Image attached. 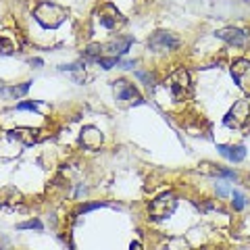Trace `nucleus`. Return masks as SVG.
I'll use <instances>...</instances> for the list:
<instances>
[{
  "label": "nucleus",
  "mask_w": 250,
  "mask_h": 250,
  "mask_svg": "<svg viewBox=\"0 0 250 250\" xmlns=\"http://www.w3.org/2000/svg\"><path fill=\"white\" fill-rule=\"evenodd\" d=\"M177 46H179V38L175 34H171V31H156L148 40V48L154 52H169V50H175Z\"/></svg>",
  "instance_id": "6"
},
{
  "label": "nucleus",
  "mask_w": 250,
  "mask_h": 250,
  "mask_svg": "<svg viewBox=\"0 0 250 250\" xmlns=\"http://www.w3.org/2000/svg\"><path fill=\"white\" fill-rule=\"evenodd\" d=\"M103 50H104V46H100V44H90L88 48L83 50V57H85V59H94V61H98L100 57H103Z\"/></svg>",
  "instance_id": "14"
},
{
  "label": "nucleus",
  "mask_w": 250,
  "mask_h": 250,
  "mask_svg": "<svg viewBox=\"0 0 250 250\" xmlns=\"http://www.w3.org/2000/svg\"><path fill=\"white\" fill-rule=\"evenodd\" d=\"M36 108H38V103H34V100H27V103L17 104V111H36Z\"/></svg>",
  "instance_id": "20"
},
{
  "label": "nucleus",
  "mask_w": 250,
  "mask_h": 250,
  "mask_svg": "<svg viewBox=\"0 0 250 250\" xmlns=\"http://www.w3.org/2000/svg\"><path fill=\"white\" fill-rule=\"evenodd\" d=\"M67 9L65 6H61L57 2H40L36 6V11H34V17L36 21L40 23L42 27L46 29H54V27H59L62 21L67 19Z\"/></svg>",
  "instance_id": "1"
},
{
  "label": "nucleus",
  "mask_w": 250,
  "mask_h": 250,
  "mask_svg": "<svg viewBox=\"0 0 250 250\" xmlns=\"http://www.w3.org/2000/svg\"><path fill=\"white\" fill-rule=\"evenodd\" d=\"M217 38H221L223 42H228L229 46H246L250 42V34L244 29H238V27H223L215 31Z\"/></svg>",
  "instance_id": "9"
},
{
  "label": "nucleus",
  "mask_w": 250,
  "mask_h": 250,
  "mask_svg": "<svg viewBox=\"0 0 250 250\" xmlns=\"http://www.w3.org/2000/svg\"><path fill=\"white\" fill-rule=\"evenodd\" d=\"M138 75L142 77V80H144L148 85H154V83H152V82H154V77H152V75H148V73H138Z\"/></svg>",
  "instance_id": "22"
},
{
  "label": "nucleus",
  "mask_w": 250,
  "mask_h": 250,
  "mask_svg": "<svg viewBox=\"0 0 250 250\" xmlns=\"http://www.w3.org/2000/svg\"><path fill=\"white\" fill-rule=\"evenodd\" d=\"M19 229H44L42 221H38V219H29V221H23L17 225Z\"/></svg>",
  "instance_id": "17"
},
{
  "label": "nucleus",
  "mask_w": 250,
  "mask_h": 250,
  "mask_svg": "<svg viewBox=\"0 0 250 250\" xmlns=\"http://www.w3.org/2000/svg\"><path fill=\"white\" fill-rule=\"evenodd\" d=\"M250 121V103L248 100H238L233 103V106L228 111V115L223 117V123L231 129H240Z\"/></svg>",
  "instance_id": "4"
},
{
  "label": "nucleus",
  "mask_w": 250,
  "mask_h": 250,
  "mask_svg": "<svg viewBox=\"0 0 250 250\" xmlns=\"http://www.w3.org/2000/svg\"><path fill=\"white\" fill-rule=\"evenodd\" d=\"M9 138L15 140V142H19L23 146H34L38 144V140H40V129H34V127H15L9 131Z\"/></svg>",
  "instance_id": "11"
},
{
  "label": "nucleus",
  "mask_w": 250,
  "mask_h": 250,
  "mask_svg": "<svg viewBox=\"0 0 250 250\" xmlns=\"http://www.w3.org/2000/svg\"><path fill=\"white\" fill-rule=\"evenodd\" d=\"M13 52H15L13 42H9L4 36H0V54H13Z\"/></svg>",
  "instance_id": "19"
},
{
  "label": "nucleus",
  "mask_w": 250,
  "mask_h": 250,
  "mask_svg": "<svg viewBox=\"0 0 250 250\" xmlns=\"http://www.w3.org/2000/svg\"><path fill=\"white\" fill-rule=\"evenodd\" d=\"M100 207H104V202H94V205H83V207H80V210H77V213H88V210H92V208H100Z\"/></svg>",
  "instance_id": "21"
},
{
  "label": "nucleus",
  "mask_w": 250,
  "mask_h": 250,
  "mask_svg": "<svg viewBox=\"0 0 250 250\" xmlns=\"http://www.w3.org/2000/svg\"><path fill=\"white\" fill-rule=\"evenodd\" d=\"M113 92H115V100L121 104H142L144 103L140 92L136 90V85L129 83L127 80L113 82Z\"/></svg>",
  "instance_id": "5"
},
{
  "label": "nucleus",
  "mask_w": 250,
  "mask_h": 250,
  "mask_svg": "<svg viewBox=\"0 0 250 250\" xmlns=\"http://www.w3.org/2000/svg\"><path fill=\"white\" fill-rule=\"evenodd\" d=\"M217 150L221 156H225V159H229L231 163H240V161H244V156H246V148L244 146H217Z\"/></svg>",
  "instance_id": "13"
},
{
  "label": "nucleus",
  "mask_w": 250,
  "mask_h": 250,
  "mask_svg": "<svg viewBox=\"0 0 250 250\" xmlns=\"http://www.w3.org/2000/svg\"><path fill=\"white\" fill-rule=\"evenodd\" d=\"M131 42H134V38L131 36H123V38H115V40H111L106 46H104V50L111 54V57H119V54H125L129 50V46Z\"/></svg>",
  "instance_id": "12"
},
{
  "label": "nucleus",
  "mask_w": 250,
  "mask_h": 250,
  "mask_svg": "<svg viewBox=\"0 0 250 250\" xmlns=\"http://www.w3.org/2000/svg\"><path fill=\"white\" fill-rule=\"evenodd\" d=\"M231 205H233V208H236V210H242V208L246 207V202H244V196H242L240 192H236V190L231 192Z\"/></svg>",
  "instance_id": "18"
},
{
  "label": "nucleus",
  "mask_w": 250,
  "mask_h": 250,
  "mask_svg": "<svg viewBox=\"0 0 250 250\" xmlns=\"http://www.w3.org/2000/svg\"><path fill=\"white\" fill-rule=\"evenodd\" d=\"M29 88H31V82H23L19 85H13V88L9 90V94L15 96V98H21V96H25V94L29 92Z\"/></svg>",
  "instance_id": "15"
},
{
  "label": "nucleus",
  "mask_w": 250,
  "mask_h": 250,
  "mask_svg": "<svg viewBox=\"0 0 250 250\" xmlns=\"http://www.w3.org/2000/svg\"><path fill=\"white\" fill-rule=\"evenodd\" d=\"M175 208H177V196L173 192H165L148 205V215L152 219H167L175 213Z\"/></svg>",
  "instance_id": "3"
},
{
  "label": "nucleus",
  "mask_w": 250,
  "mask_h": 250,
  "mask_svg": "<svg viewBox=\"0 0 250 250\" xmlns=\"http://www.w3.org/2000/svg\"><path fill=\"white\" fill-rule=\"evenodd\" d=\"M31 65H36V67H40V65H42V61H40V59H34V61H31Z\"/></svg>",
  "instance_id": "24"
},
{
  "label": "nucleus",
  "mask_w": 250,
  "mask_h": 250,
  "mask_svg": "<svg viewBox=\"0 0 250 250\" xmlns=\"http://www.w3.org/2000/svg\"><path fill=\"white\" fill-rule=\"evenodd\" d=\"M129 250H144V248H142V244H140V242H131Z\"/></svg>",
  "instance_id": "23"
},
{
  "label": "nucleus",
  "mask_w": 250,
  "mask_h": 250,
  "mask_svg": "<svg viewBox=\"0 0 250 250\" xmlns=\"http://www.w3.org/2000/svg\"><path fill=\"white\" fill-rule=\"evenodd\" d=\"M96 62H98V65L103 67V69H113V67H117V65H121V59H119V57H100Z\"/></svg>",
  "instance_id": "16"
},
{
  "label": "nucleus",
  "mask_w": 250,
  "mask_h": 250,
  "mask_svg": "<svg viewBox=\"0 0 250 250\" xmlns=\"http://www.w3.org/2000/svg\"><path fill=\"white\" fill-rule=\"evenodd\" d=\"M98 21H100V25L106 27V29H117V27H121L125 23V19L121 17V13L117 11V6H113L111 2L103 4L98 9Z\"/></svg>",
  "instance_id": "8"
},
{
  "label": "nucleus",
  "mask_w": 250,
  "mask_h": 250,
  "mask_svg": "<svg viewBox=\"0 0 250 250\" xmlns=\"http://www.w3.org/2000/svg\"><path fill=\"white\" fill-rule=\"evenodd\" d=\"M103 131L98 127H94V125H85L80 134V144L85 148V150H98L100 146H103Z\"/></svg>",
  "instance_id": "10"
},
{
  "label": "nucleus",
  "mask_w": 250,
  "mask_h": 250,
  "mask_svg": "<svg viewBox=\"0 0 250 250\" xmlns=\"http://www.w3.org/2000/svg\"><path fill=\"white\" fill-rule=\"evenodd\" d=\"M229 71H231L233 82L238 83V88L244 92V94H250V61L248 59L233 61Z\"/></svg>",
  "instance_id": "7"
},
{
  "label": "nucleus",
  "mask_w": 250,
  "mask_h": 250,
  "mask_svg": "<svg viewBox=\"0 0 250 250\" xmlns=\"http://www.w3.org/2000/svg\"><path fill=\"white\" fill-rule=\"evenodd\" d=\"M165 88L169 90V94L173 96L175 103H184V100L192 94V80H190V73L186 69H177V71L165 80Z\"/></svg>",
  "instance_id": "2"
}]
</instances>
